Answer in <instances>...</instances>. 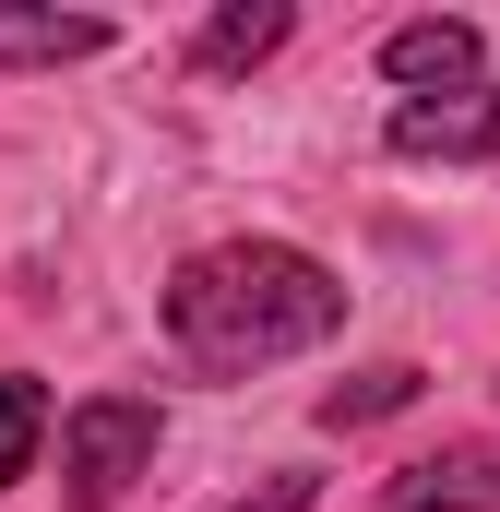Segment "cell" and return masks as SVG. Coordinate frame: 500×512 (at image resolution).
I'll return each mask as SVG.
<instances>
[{"mask_svg": "<svg viewBox=\"0 0 500 512\" xmlns=\"http://www.w3.org/2000/svg\"><path fill=\"white\" fill-rule=\"evenodd\" d=\"M334 334H346V286L298 239H215V251H191L167 274V346L203 382H250V370L310 358Z\"/></svg>", "mask_w": 500, "mask_h": 512, "instance_id": "1", "label": "cell"}, {"mask_svg": "<svg viewBox=\"0 0 500 512\" xmlns=\"http://www.w3.org/2000/svg\"><path fill=\"white\" fill-rule=\"evenodd\" d=\"M155 441H167V417L143 393H84L60 417V512H120L155 477Z\"/></svg>", "mask_w": 500, "mask_h": 512, "instance_id": "2", "label": "cell"}, {"mask_svg": "<svg viewBox=\"0 0 500 512\" xmlns=\"http://www.w3.org/2000/svg\"><path fill=\"white\" fill-rule=\"evenodd\" d=\"M381 143H393L405 167H429V155H441V167H489V155H500V84H453V96H405Z\"/></svg>", "mask_w": 500, "mask_h": 512, "instance_id": "3", "label": "cell"}, {"mask_svg": "<svg viewBox=\"0 0 500 512\" xmlns=\"http://www.w3.org/2000/svg\"><path fill=\"white\" fill-rule=\"evenodd\" d=\"M381 512H500V441H441L381 477Z\"/></svg>", "mask_w": 500, "mask_h": 512, "instance_id": "4", "label": "cell"}, {"mask_svg": "<svg viewBox=\"0 0 500 512\" xmlns=\"http://www.w3.org/2000/svg\"><path fill=\"white\" fill-rule=\"evenodd\" d=\"M120 24L108 12H48V0H0V72H60V60H108Z\"/></svg>", "mask_w": 500, "mask_h": 512, "instance_id": "5", "label": "cell"}, {"mask_svg": "<svg viewBox=\"0 0 500 512\" xmlns=\"http://www.w3.org/2000/svg\"><path fill=\"white\" fill-rule=\"evenodd\" d=\"M381 84H405V96H453V84H477V24H453V12L393 24V36H381Z\"/></svg>", "mask_w": 500, "mask_h": 512, "instance_id": "6", "label": "cell"}, {"mask_svg": "<svg viewBox=\"0 0 500 512\" xmlns=\"http://www.w3.org/2000/svg\"><path fill=\"white\" fill-rule=\"evenodd\" d=\"M286 0H239V12H215V24H191V72L203 84H227V72H262L274 48H286Z\"/></svg>", "mask_w": 500, "mask_h": 512, "instance_id": "7", "label": "cell"}, {"mask_svg": "<svg viewBox=\"0 0 500 512\" xmlns=\"http://www.w3.org/2000/svg\"><path fill=\"white\" fill-rule=\"evenodd\" d=\"M405 405H417V370H405V358H370V370H346V382L322 393L310 417H322V429H370V417H405Z\"/></svg>", "mask_w": 500, "mask_h": 512, "instance_id": "8", "label": "cell"}, {"mask_svg": "<svg viewBox=\"0 0 500 512\" xmlns=\"http://www.w3.org/2000/svg\"><path fill=\"white\" fill-rule=\"evenodd\" d=\"M36 453H48V393L24 382V370H0V489L36 477Z\"/></svg>", "mask_w": 500, "mask_h": 512, "instance_id": "9", "label": "cell"}, {"mask_svg": "<svg viewBox=\"0 0 500 512\" xmlns=\"http://www.w3.org/2000/svg\"><path fill=\"white\" fill-rule=\"evenodd\" d=\"M310 501H322V477H262L239 512H310Z\"/></svg>", "mask_w": 500, "mask_h": 512, "instance_id": "10", "label": "cell"}]
</instances>
